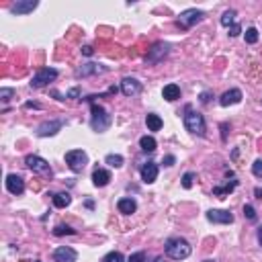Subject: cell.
Wrapping results in <instances>:
<instances>
[{
	"instance_id": "6da1fadb",
	"label": "cell",
	"mask_w": 262,
	"mask_h": 262,
	"mask_svg": "<svg viewBox=\"0 0 262 262\" xmlns=\"http://www.w3.org/2000/svg\"><path fill=\"white\" fill-rule=\"evenodd\" d=\"M184 127H187V131H191L192 135H199V138H203L207 131L203 115L192 111V106H187V113H184Z\"/></svg>"
},
{
	"instance_id": "7a4b0ae2",
	"label": "cell",
	"mask_w": 262,
	"mask_h": 262,
	"mask_svg": "<svg viewBox=\"0 0 262 262\" xmlns=\"http://www.w3.org/2000/svg\"><path fill=\"white\" fill-rule=\"evenodd\" d=\"M191 244L187 240H182V238H170L166 242V254L172 258V260H184V258H189L191 256Z\"/></svg>"
},
{
	"instance_id": "3957f363",
	"label": "cell",
	"mask_w": 262,
	"mask_h": 262,
	"mask_svg": "<svg viewBox=\"0 0 262 262\" xmlns=\"http://www.w3.org/2000/svg\"><path fill=\"white\" fill-rule=\"evenodd\" d=\"M111 123H113V117L109 113H106L103 106L99 105H92V119H90V127L96 131V133H103L111 127Z\"/></svg>"
},
{
	"instance_id": "277c9868",
	"label": "cell",
	"mask_w": 262,
	"mask_h": 262,
	"mask_svg": "<svg viewBox=\"0 0 262 262\" xmlns=\"http://www.w3.org/2000/svg\"><path fill=\"white\" fill-rule=\"evenodd\" d=\"M66 164L70 166L72 172H82L84 166L88 164V156L84 150H70L66 152Z\"/></svg>"
},
{
	"instance_id": "5b68a950",
	"label": "cell",
	"mask_w": 262,
	"mask_h": 262,
	"mask_svg": "<svg viewBox=\"0 0 262 262\" xmlns=\"http://www.w3.org/2000/svg\"><path fill=\"white\" fill-rule=\"evenodd\" d=\"M25 164H27V168H31V170L37 172V174H43V176H52V166H50V162L43 160L41 156L29 154V156L25 158Z\"/></svg>"
},
{
	"instance_id": "8992f818",
	"label": "cell",
	"mask_w": 262,
	"mask_h": 262,
	"mask_svg": "<svg viewBox=\"0 0 262 262\" xmlns=\"http://www.w3.org/2000/svg\"><path fill=\"white\" fill-rule=\"evenodd\" d=\"M55 78H57V70H55V68H41V70L31 78V88H41V86L53 82Z\"/></svg>"
},
{
	"instance_id": "52a82bcc",
	"label": "cell",
	"mask_w": 262,
	"mask_h": 262,
	"mask_svg": "<svg viewBox=\"0 0 262 262\" xmlns=\"http://www.w3.org/2000/svg\"><path fill=\"white\" fill-rule=\"evenodd\" d=\"M203 17H205V13H203V11H197V8H187V11L180 13L178 27H180V29H191L192 25L201 23Z\"/></svg>"
},
{
	"instance_id": "ba28073f",
	"label": "cell",
	"mask_w": 262,
	"mask_h": 262,
	"mask_svg": "<svg viewBox=\"0 0 262 262\" xmlns=\"http://www.w3.org/2000/svg\"><path fill=\"white\" fill-rule=\"evenodd\" d=\"M168 52H170V45L168 43H164V41L154 43L150 50H148V57H145V62H148V64H158V62H162L164 57L168 55Z\"/></svg>"
},
{
	"instance_id": "9c48e42d",
	"label": "cell",
	"mask_w": 262,
	"mask_h": 262,
	"mask_svg": "<svg viewBox=\"0 0 262 262\" xmlns=\"http://www.w3.org/2000/svg\"><path fill=\"white\" fill-rule=\"evenodd\" d=\"M64 127V121L62 119H52V121H43L39 127H37V135L39 138H52Z\"/></svg>"
},
{
	"instance_id": "30bf717a",
	"label": "cell",
	"mask_w": 262,
	"mask_h": 262,
	"mask_svg": "<svg viewBox=\"0 0 262 262\" xmlns=\"http://www.w3.org/2000/svg\"><path fill=\"white\" fill-rule=\"evenodd\" d=\"M6 191L11 195H23L25 192V180L18 174H8L6 176Z\"/></svg>"
},
{
	"instance_id": "8fae6325",
	"label": "cell",
	"mask_w": 262,
	"mask_h": 262,
	"mask_svg": "<svg viewBox=\"0 0 262 262\" xmlns=\"http://www.w3.org/2000/svg\"><path fill=\"white\" fill-rule=\"evenodd\" d=\"M76 258H78V252H76L74 248H70V246H60V248H55V252H53V260L55 262H76Z\"/></svg>"
},
{
	"instance_id": "7c38bea8",
	"label": "cell",
	"mask_w": 262,
	"mask_h": 262,
	"mask_svg": "<svg viewBox=\"0 0 262 262\" xmlns=\"http://www.w3.org/2000/svg\"><path fill=\"white\" fill-rule=\"evenodd\" d=\"M207 219L211 223H234V215L226 209H211L207 211Z\"/></svg>"
},
{
	"instance_id": "4fadbf2b",
	"label": "cell",
	"mask_w": 262,
	"mask_h": 262,
	"mask_svg": "<svg viewBox=\"0 0 262 262\" xmlns=\"http://www.w3.org/2000/svg\"><path fill=\"white\" fill-rule=\"evenodd\" d=\"M140 172H141V180H143L145 184L156 182V178H158V164H156V162H148V164H143Z\"/></svg>"
},
{
	"instance_id": "5bb4252c",
	"label": "cell",
	"mask_w": 262,
	"mask_h": 262,
	"mask_svg": "<svg viewBox=\"0 0 262 262\" xmlns=\"http://www.w3.org/2000/svg\"><path fill=\"white\" fill-rule=\"evenodd\" d=\"M37 6H39L37 0H21V2L11 6V13L13 15H29V13H33Z\"/></svg>"
},
{
	"instance_id": "9a60e30c",
	"label": "cell",
	"mask_w": 262,
	"mask_h": 262,
	"mask_svg": "<svg viewBox=\"0 0 262 262\" xmlns=\"http://www.w3.org/2000/svg\"><path fill=\"white\" fill-rule=\"evenodd\" d=\"M140 90H141V84L135 78H123L121 80V92L125 96H135V94H140Z\"/></svg>"
},
{
	"instance_id": "2e32d148",
	"label": "cell",
	"mask_w": 262,
	"mask_h": 262,
	"mask_svg": "<svg viewBox=\"0 0 262 262\" xmlns=\"http://www.w3.org/2000/svg\"><path fill=\"white\" fill-rule=\"evenodd\" d=\"M242 101V90H238V88H231V90H227V92H223L221 96H219V105L221 106H229V105H238Z\"/></svg>"
},
{
	"instance_id": "e0dca14e",
	"label": "cell",
	"mask_w": 262,
	"mask_h": 262,
	"mask_svg": "<svg viewBox=\"0 0 262 262\" xmlns=\"http://www.w3.org/2000/svg\"><path fill=\"white\" fill-rule=\"evenodd\" d=\"M109 182H111V172H109V170L96 168V170L92 172V184H94V187L103 189V187H106Z\"/></svg>"
},
{
	"instance_id": "ac0fdd59",
	"label": "cell",
	"mask_w": 262,
	"mask_h": 262,
	"mask_svg": "<svg viewBox=\"0 0 262 262\" xmlns=\"http://www.w3.org/2000/svg\"><path fill=\"white\" fill-rule=\"evenodd\" d=\"M117 209L123 213V215H131V213H135V209H138V203H135L131 197H125V199H119Z\"/></svg>"
},
{
	"instance_id": "d6986e66",
	"label": "cell",
	"mask_w": 262,
	"mask_h": 262,
	"mask_svg": "<svg viewBox=\"0 0 262 262\" xmlns=\"http://www.w3.org/2000/svg\"><path fill=\"white\" fill-rule=\"evenodd\" d=\"M106 68L101 66V64H84L82 68L76 70V76H90V74H99V72H105Z\"/></svg>"
},
{
	"instance_id": "ffe728a7",
	"label": "cell",
	"mask_w": 262,
	"mask_h": 262,
	"mask_svg": "<svg viewBox=\"0 0 262 262\" xmlns=\"http://www.w3.org/2000/svg\"><path fill=\"white\" fill-rule=\"evenodd\" d=\"M162 96H164L166 101H170V103L178 101V99H180V86H176V84H168V86H164Z\"/></svg>"
},
{
	"instance_id": "44dd1931",
	"label": "cell",
	"mask_w": 262,
	"mask_h": 262,
	"mask_svg": "<svg viewBox=\"0 0 262 262\" xmlns=\"http://www.w3.org/2000/svg\"><path fill=\"white\" fill-rule=\"evenodd\" d=\"M236 187H238V180H231V182H227V184H223V187H215V189H213V197L223 199L226 195H229V192L234 191Z\"/></svg>"
},
{
	"instance_id": "7402d4cb",
	"label": "cell",
	"mask_w": 262,
	"mask_h": 262,
	"mask_svg": "<svg viewBox=\"0 0 262 262\" xmlns=\"http://www.w3.org/2000/svg\"><path fill=\"white\" fill-rule=\"evenodd\" d=\"M145 125H148L150 131H160L164 123H162V119L158 117L156 113H148V117H145Z\"/></svg>"
},
{
	"instance_id": "603a6c76",
	"label": "cell",
	"mask_w": 262,
	"mask_h": 262,
	"mask_svg": "<svg viewBox=\"0 0 262 262\" xmlns=\"http://www.w3.org/2000/svg\"><path fill=\"white\" fill-rule=\"evenodd\" d=\"M72 203V197L68 195V192H55L53 195V205L57 207V209H64V207H68Z\"/></svg>"
},
{
	"instance_id": "cb8c5ba5",
	"label": "cell",
	"mask_w": 262,
	"mask_h": 262,
	"mask_svg": "<svg viewBox=\"0 0 262 262\" xmlns=\"http://www.w3.org/2000/svg\"><path fill=\"white\" fill-rule=\"evenodd\" d=\"M156 145H158V143H156V140H154L152 135H143V138L140 140V148H141L143 152H150V154L156 152Z\"/></svg>"
},
{
	"instance_id": "d4e9b609",
	"label": "cell",
	"mask_w": 262,
	"mask_h": 262,
	"mask_svg": "<svg viewBox=\"0 0 262 262\" xmlns=\"http://www.w3.org/2000/svg\"><path fill=\"white\" fill-rule=\"evenodd\" d=\"M105 162L113 168H121L123 166V156H119V154H109V156L105 158Z\"/></svg>"
},
{
	"instance_id": "484cf974",
	"label": "cell",
	"mask_w": 262,
	"mask_h": 262,
	"mask_svg": "<svg viewBox=\"0 0 262 262\" xmlns=\"http://www.w3.org/2000/svg\"><path fill=\"white\" fill-rule=\"evenodd\" d=\"M221 25L223 27H234L236 25V11H226V13H223Z\"/></svg>"
},
{
	"instance_id": "4316f807",
	"label": "cell",
	"mask_w": 262,
	"mask_h": 262,
	"mask_svg": "<svg viewBox=\"0 0 262 262\" xmlns=\"http://www.w3.org/2000/svg\"><path fill=\"white\" fill-rule=\"evenodd\" d=\"M244 37H246V43H256V41H258V29H256V27L246 29Z\"/></svg>"
},
{
	"instance_id": "83f0119b",
	"label": "cell",
	"mask_w": 262,
	"mask_h": 262,
	"mask_svg": "<svg viewBox=\"0 0 262 262\" xmlns=\"http://www.w3.org/2000/svg\"><path fill=\"white\" fill-rule=\"evenodd\" d=\"M101 262H125V258H123L121 252H109L106 256H103Z\"/></svg>"
},
{
	"instance_id": "f1b7e54d",
	"label": "cell",
	"mask_w": 262,
	"mask_h": 262,
	"mask_svg": "<svg viewBox=\"0 0 262 262\" xmlns=\"http://www.w3.org/2000/svg\"><path fill=\"white\" fill-rule=\"evenodd\" d=\"M74 234H76V229L68 227V226H57L53 229V236H74Z\"/></svg>"
},
{
	"instance_id": "f546056e",
	"label": "cell",
	"mask_w": 262,
	"mask_h": 262,
	"mask_svg": "<svg viewBox=\"0 0 262 262\" xmlns=\"http://www.w3.org/2000/svg\"><path fill=\"white\" fill-rule=\"evenodd\" d=\"M15 96V90L13 88H0V101L2 103H8Z\"/></svg>"
},
{
	"instance_id": "4dcf8cb0",
	"label": "cell",
	"mask_w": 262,
	"mask_h": 262,
	"mask_svg": "<svg viewBox=\"0 0 262 262\" xmlns=\"http://www.w3.org/2000/svg\"><path fill=\"white\" fill-rule=\"evenodd\" d=\"M192 180H195V172H187L182 176V187L184 189H191L192 187Z\"/></svg>"
},
{
	"instance_id": "1f68e13d",
	"label": "cell",
	"mask_w": 262,
	"mask_h": 262,
	"mask_svg": "<svg viewBox=\"0 0 262 262\" xmlns=\"http://www.w3.org/2000/svg\"><path fill=\"white\" fill-rule=\"evenodd\" d=\"M244 217H248L250 221H254L256 219V209L252 205H244Z\"/></svg>"
},
{
	"instance_id": "d6a6232c",
	"label": "cell",
	"mask_w": 262,
	"mask_h": 262,
	"mask_svg": "<svg viewBox=\"0 0 262 262\" xmlns=\"http://www.w3.org/2000/svg\"><path fill=\"white\" fill-rule=\"evenodd\" d=\"M252 174L258 178H262V160H256L254 164H252Z\"/></svg>"
},
{
	"instance_id": "836d02e7",
	"label": "cell",
	"mask_w": 262,
	"mask_h": 262,
	"mask_svg": "<svg viewBox=\"0 0 262 262\" xmlns=\"http://www.w3.org/2000/svg\"><path fill=\"white\" fill-rule=\"evenodd\" d=\"M129 262H145V252H135V254H131Z\"/></svg>"
},
{
	"instance_id": "e575fe53",
	"label": "cell",
	"mask_w": 262,
	"mask_h": 262,
	"mask_svg": "<svg viewBox=\"0 0 262 262\" xmlns=\"http://www.w3.org/2000/svg\"><path fill=\"white\" fill-rule=\"evenodd\" d=\"M242 33V27H240V23H236L234 27H229V37H238Z\"/></svg>"
},
{
	"instance_id": "d590c367",
	"label": "cell",
	"mask_w": 262,
	"mask_h": 262,
	"mask_svg": "<svg viewBox=\"0 0 262 262\" xmlns=\"http://www.w3.org/2000/svg\"><path fill=\"white\" fill-rule=\"evenodd\" d=\"M209 99H211V92H209V90L201 92V103H203V105H207V103H209Z\"/></svg>"
},
{
	"instance_id": "8d00e7d4",
	"label": "cell",
	"mask_w": 262,
	"mask_h": 262,
	"mask_svg": "<svg viewBox=\"0 0 262 262\" xmlns=\"http://www.w3.org/2000/svg\"><path fill=\"white\" fill-rule=\"evenodd\" d=\"M78 96H80V90L78 88H72L70 92H68V99H78Z\"/></svg>"
},
{
	"instance_id": "74e56055",
	"label": "cell",
	"mask_w": 262,
	"mask_h": 262,
	"mask_svg": "<svg viewBox=\"0 0 262 262\" xmlns=\"http://www.w3.org/2000/svg\"><path fill=\"white\" fill-rule=\"evenodd\" d=\"M174 162H176V158H174V156H166V158H164V166H172Z\"/></svg>"
},
{
	"instance_id": "f35d334b",
	"label": "cell",
	"mask_w": 262,
	"mask_h": 262,
	"mask_svg": "<svg viewBox=\"0 0 262 262\" xmlns=\"http://www.w3.org/2000/svg\"><path fill=\"white\" fill-rule=\"evenodd\" d=\"M82 53H84V55H92V53H94V50H92L90 45H84V47H82Z\"/></svg>"
},
{
	"instance_id": "ab89813d",
	"label": "cell",
	"mask_w": 262,
	"mask_h": 262,
	"mask_svg": "<svg viewBox=\"0 0 262 262\" xmlns=\"http://www.w3.org/2000/svg\"><path fill=\"white\" fill-rule=\"evenodd\" d=\"M258 244H260V248H262V226L258 227Z\"/></svg>"
},
{
	"instance_id": "60d3db41",
	"label": "cell",
	"mask_w": 262,
	"mask_h": 262,
	"mask_svg": "<svg viewBox=\"0 0 262 262\" xmlns=\"http://www.w3.org/2000/svg\"><path fill=\"white\" fill-rule=\"evenodd\" d=\"M254 192H256V197H258V199H262V189H256Z\"/></svg>"
},
{
	"instance_id": "b9f144b4",
	"label": "cell",
	"mask_w": 262,
	"mask_h": 262,
	"mask_svg": "<svg viewBox=\"0 0 262 262\" xmlns=\"http://www.w3.org/2000/svg\"><path fill=\"white\" fill-rule=\"evenodd\" d=\"M154 262H164V258H162V256H158V258H154Z\"/></svg>"
}]
</instances>
